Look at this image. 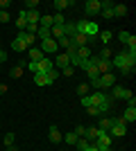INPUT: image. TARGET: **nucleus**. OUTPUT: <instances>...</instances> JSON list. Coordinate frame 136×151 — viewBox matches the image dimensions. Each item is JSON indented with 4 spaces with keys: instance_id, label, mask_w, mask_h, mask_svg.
Returning a JSON list of instances; mask_svg holds the SVG:
<instances>
[{
    "instance_id": "obj_1",
    "label": "nucleus",
    "mask_w": 136,
    "mask_h": 151,
    "mask_svg": "<svg viewBox=\"0 0 136 151\" xmlns=\"http://www.w3.org/2000/svg\"><path fill=\"white\" fill-rule=\"evenodd\" d=\"M134 63H136V57L129 54L127 50L120 52V54H116V57H111V68H116L123 77H127V75L134 72Z\"/></svg>"
},
{
    "instance_id": "obj_2",
    "label": "nucleus",
    "mask_w": 136,
    "mask_h": 151,
    "mask_svg": "<svg viewBox=\"0 0 136 151\" xmlns=\"http://www.w3.org/2000/svg\"><path fill=\"white\" fill-rule=\"evenodd\" d=\"M75 27H77V34H84V36L93 38L95 34H100L95 23H91V20H75Z\"/></svg>"
},
{
    "instance_id": "obj_3",
    "label": "nucleus",
    "mask_w": 136,
    "mask_h": 151,
    "mask_svg": "<svg viewBox=\"0 0 136 151\" xmlns=\"http://www.w3.org/2000/svg\"><path fill=\"white\" fill-rule=\"evenodd\" d=\"M27 68L32 70L34 75H36V72H41V75H48V72H50L52 68H55V63L50 61V59H41V61H30V65H27Z\"/></svg>"
},
{
    "instance_id": "obj_4",
    "label": "nucleus",
    "mask_w": 136,
    "mask_h": 151,
    "mask_svg": "<svg viewBox=\"0 0 136 151\" xmlns=\"http://www.w3.org/2000/svg\"><path fill=\"white\" fill-rule=\"evenodd\" d=\"M125 133H127V124L123 122V117H113V126H111V131H109V135L113 138H123Z\"/></svg>"
},
{
    "instance_id": "obj_5",
    "label": "nucleus",
    "mask_w": 136,
    "mask_h": 151,
    "mask_svg": "<svg viewBox=\"0 0 136 151\" xmlns=\"http://www.w3.org/2000/svg\"><path fill=\"white\" fill-rule=\"evenodd\" d=\"M93 147H95L97 151H102V149H109V147H111V135H109V133H102V131H100V135L95 138Z\"/></svg>"
},
{
    "instance_id": "obj_6",
    "label": "nucleus",
    "mask_w": 136,
    "mask_h": 151,
    "mask_svg": "<svg viewBox=\"0 0 136 151\" xmlns=\"http://www.w3.org/2000/svg\"><path fill=\"white\" fill-rule=\"evenodd\" d=\"M100 9H102V2H100V0H86L84 2V14L86 16H95V14H100Z\"/></svg>"
},
{
    "instance_id": "obj_7",
    "label": "nucleus",
    "mask_w": 136,
    "mask_h": 151,
    "mask_svg": "<svg viewBox=\"0 0 136 151\" xmlns=\"http://www.w3.org/2000/svg\"><path fill=\"white\" fill-rule=\"evenodd\" d=\"M41 52L43 54H52V52H59V45H57V41L55 38H45V41H41Z\"/></svg>"
},
{
    "instance_id": "obj_8",
    "label": "nucleus",
    "mask_w": 136,
    "mask_h": 151,
    "mask_svg": "<svg viewBox=\"0 0 136 151\" xmlns=\"http://www.w3.org/2000/svg\"><path fill=\"white\" fill-rule=\"evenodd\" d=\"M113 72H107V75H100V79H97V90L100 88H111L113 86Z\"/></svg>"
},
{
    "instance_id": "obj_9",
    "label": "nucleus",
    "mask_w": 136,
    "mask_h": 151,
    "mask_svg": "<svg viewBox=\"0 0 136 151\" xmlns=\"http://www.w3.org/2000/svg\"><path fill=\"white\" fill-rule=\"evenodd\" d=\"M52 63H55V68H57V70H64V68H68V65H71V57L64 52V54H59Z\"/></svg>"
},
{
    "instance_id": "obj_10",
    "label": "nucleus",
    "mask_w": 136,
    "mask_h": 151,
    "mask_svg": "<svg viewBox=\"0 0 136 151\" xmlns=\"http://www.w3.org/2000/svg\"><path fill=\"white\" fill-rule=\"evenodd\" d=\"M48 140H50L52 145H59V142L64 140V135L59 133V129H57V126H50V131H48Z\"/></svg>"
},
{
    "instance_id": "obj_11",
    "label": "nucleus",
    "mask_w": 136,
    "mask_h": 151,
    "mask_svg": "<svg viewBox=\"0 0 136 151\" xmlns=\"http://www.w3.org/2000/svg\"><path fill=\"white\" fill-rule=\"evenodd\" d=\"M25 18H27V25H39V20H41V14H39V9L25 12Z\"/></svg>"
},
{
    "instance_id": "obj_12",
    "label": "nucleus",
    "mask_w": 136,
    "mask_h": 151,
    "mask_svg": "<svg viewBox=\"0 0 136 151\" xmlns=\"http://www.w3.org/2000/svg\"><path fill=\"white\" fill-rule=\"evenodd\" d=\"M111 126H113V117H100V124H97V129L102 133H109Z\"/></svg>"
},
{
    "instance_id": "obj_13",
    "label": "nucleus",
    "mask_w": 136,
    "mask_h": 151,
    "mask_svg": "<svg viewBox=\"0 0 136 151\" xmlns=\"http://www.w3.org/2000/svg\"><path fill=\"white\" fill-rule=\"evenodd\" d=\"M97 135H100V129H97V126H89V129H86V131H84V138L89 140L91 145L95 142V138H97Z\"/></svg>"
},
{
    "instance_id": "obj_14",
    "label": "nucleus",
    "mask_w": 136,
    "mask_h": 151,
    "mask_svg": "<svg viewBox=\"0 0 136 151\" xmlns=\"http://www.w3.org/2000/svg\"><path fill=\"white\" fill-rule=\"evenodd\" d=\"M73 5H75L73 0H55V5H52V7L57 9V14H61L64 9H68V7H73Z\"/></svg>"
},
{
    "instance_id": "obj_15",
    "label": "nucleus",
    "mask_w": 136,
    "mask_h": 151,
    "mask_svg": "<svg viewBox=\"0 0 136 151\" xmlns=\"http://www.w3.org/2000/svg\"><path fill=\"white\" fill-rule=\"evenodd\" d=\"M16 27H18V32H25V29H27V18H25V9H20L18 18H16Z\"/></svg>"
},
{
    "instance_id": "obj_16",
    "label": "nucleus",
    "mask_w": 136,
    "mask_h": 151,
    "mask_svg": "<svg viewBox=\"0 0 136 151\" xmlns=\"http://www.w3.org/2000/svg\"><path fill=\"white\" fill-rule=\"evenodd\" d=\"M104 18H113V2H102V9H100Z\"/></svg>"
},
{
    "instance_id": "obj_17",
    "label": "nucleus",
    "mask_w": 136,
    "mask_h": 151,
    "mask_svg": "<svg viewBox=\"0 0 136 151\" xmlns=\"http://www.w3.org/2000/svg\"><path fill=\"white\" fill-rule=\"evenodd\" d=\"M27 54H30V59H32V61H41V59L45 57L43 52H41V47H30V50H27Z\"/></svg>"
},
{
    "instance_id": "obj_18",
    "label": "nucleus",
    "mask_w": 136,
    "mask_h": 151,
    "mask_svg": "<svg viewBox=\"0 0 136 151\" xmlns=\"http://www.w3.org/2000/svg\"><path fill=\"white\" fill-rule=\"evenodd\" d=\"M34 83H36V86H50V79H48V75H41V72H36V75H34Z\"/></svg>"
},
{
    "instance_id": "obj_19",
    "label": "nucleus",
    "mask_w": 136,
    "mask_h": 151,
    "mask_svg": "<svg viewBox=\"0 0 136 151\" xmlns=\"http://www.w3.org/2000/svg\"><path fill=\"white\" fill-rule=\"evenodd\" d=\"M134 120H136V108L127 106V108H125V113H123V122L127 124V122H134Z\"/></svg>"
},
{
    "instance_id": "obj_20",
    "label": "nucleus",
    "mask_w": 136,
    "mask_h": 151,
    "mask_svg": "<svg viewBox=\"0 0 136 151\" xmlns=\"http://www.w3.org/2000/svg\"><path fill=\"white\" fill-rule=\"evenodd\" d=\"M113 16H118V18H123V16H127V5H123V2H118V5H113Z\"/></svg>"
},
{
    "instance_id": "obj_21",
    "label": "nucleus",
    "mask_w": 136,
    "mask_h": 151,
    "mask_svg": "<svg viewBox=\"0 0 136 151\" xmlns=\"http://www.w3.org/2000/svg\"><path fill=\"white\" fill-rule=\"evenodd\" d=\"M39 27H45V29H50V27H52V14H45V16H41Z\"/></svg>"
},
{
    "instance_id": "obj_22",
    "label": "nucleus",
    "mask_w": 136,
    "mask_h": 151,
    "mask_svg": "<svg viewBox=\"0 0 136 151\" xmlns=\"http://www.w3.org/2000/svg\"><path fill=\"white\" fill-rule=\"evenodd\" d=\"M77 57L86 61V59H91V57H93V52H91V47H89V45H86V47H77Z\"/></svg>"
},
{
    "instance_id": "obj_23",
    "label": "nucleus",
    "mask_w": 136,
    "mask_h": 151,
    "mask_svg": "<svg viewBox=\"0 0 136 151\" xmlns=\"http://www.w3.org/2000/svg\"><path fill=\"white\" fill-rule=\"evenodd\" d=\"M12 50H14V52H23V50H30V47H27V45L23 43L20 38H14V43H12Z\"/></svg>"
},
{
    "instance_id": "obj_24",
    "label": "nucleus",
    "mask_w": 136,
    "mask_h": 151,
    "mask_svg": "<svg viewBox=\"0 0 136 151\" xmlns=\"http://www.w3.org/2000/svg\"><path fill=\"white\" fill-rule=\"evenodd\" d=\"M23 65H14L12 70H9V77H12V79H18V77H23Z\"/></svg>"
},
{
    "instance_id": "obj_25",
    "label": "nucleus",
    "mask_w": 136,
    "mask_h": 151,
    "mask_svg": "<svg viewBox=\"0 0 136 151\" xmlns=\"http://www.w3.org/2000/svg\"><path fill=\"white\" fill-rule=\"evenodd\" d=\"M125 99H127V106L129 108H136V97L132 90H125Z\"/></svg>"
},
{
    "instance_id": "obj_26",
    "label": "nucleus",
    "mask_w": 136,
    "mask_h": 151,
    "mask_svg": "<svg viewBox=\"0 0 136 151\" xmlns=\"http://www.w3.org/2000/svg\"><path fill=\"white\" fill-rule=\"evenodd\" d=\"M77 133H75V131H73V133H66V135H64V142H66V145H77Z\"/></svg>"
},
{
    "instance_id": "obj_27",
    "label": "nucleus",
    "mask_w": 136,
    "mask_h": 151,
    "mask_svg": "<svg viewBox=\"0 0 136 151\" xmlns=\"http://www.w3.org/2000/svg\"><path fill=\"white\" fill-rule=\"evenodd\" d=\"M111 57H113V54H111L109 47H102V50H100V54H97V59H102V61H111Z\"/></svg>"
},
{
    "instance_id": "obj_28",
    "label": "nucleus",
    "mask_w": 136,
    "mask_h": 151,
    "mask_svg": "<svg viewBox=\"0 0 136 151\" xmlns=\"http://www.w3.org/2000/svg\"><path fill=\"white\" fill-rule=\"evenodd\" d=\"M89 83H77V95L79 97H86V95H89Z\"/></svg>"
},
{
    "instance_id": "obj_29",
    "label": "nucleus",
    "mask_w": 136,
    "mask_h": 151,
    "mask_svg": "<svg viewBox=\"0 0 136 151\" xmlns=\"http://www.w3.org/2000/svg\"><path fill=\"white\" fill-rule=\"evenodd\" d=\"M125 90L127 88H123V86H113V97L116 99H125Z\"/></svg>"
},
{
    "instance_id": "obj_30",
    "label": "nucleus",
    "mask_w": 136,
    "mask_h": 151,
    "mask_svg": "<svg viewBox=\"0 0 136 151\" xmlns=\"http://www.w3.org/2000/svg\"><path fill=\"white\" fill-rule=\"evenodd\" d=\"M66 18H64V14H52V27L55 25H64Z\"/></svg>"
},
{
    "instance_id": "obj_31",
    "label": "nucleus",
    "mask_w": 136,
    "mask_h": 151,
    "mask_svg": "<svg viewBox=\"0 0 136 151\" xmlns=\"http://www.w3.org/2000/svg\"><path fill=\"white\" fill-rule=\"evenodd\" d=\"M2 140H5V147H12L14 142H16V135H14V133H5Z\"/></svg>"
},
{
    "instance_id": "obj_32",
    "label": "nucleus",
    "mask_w": 136,
    "mask_h": 151,
    "mask_svg": "<svg viewBox=\"0 0 136 151\" xmlns=\"http://www.w3.org/2000/svg\"><path fill=\"white\" fill-rule=\"evenodd\" d=\"M57 45H59V47H66V50H68V47H71V38H68V36L57 38Z\"/></svg>"
},
{
    "instance_id": "obj_33",
    "label": "nucleus",
    "mask_w": 136,
    "mask_h": 151,
    "mask_svg": "<svg viewBox=\"0 0 136 151\" xmlns=\"http://www.w3.org/2000/svg\"><path fill=\"white\" fill-rule=\"evenodd\" d=\"M89 145H91V142H89L86 138H79V140H77V151H84Z\"/></svg>"
},
{
    "instance_id": "obj_34",
    "label": "nucleus",
    "mask_w": 136,
    "mask_h": 151,
    "mask_svg": "<svg viewBox=\"0 0 136 151\" xmlns=\"http://www.w3.org/2000/svg\"><path fill=\"white\" fill-rule=\"evenodd\" d=\"M23 7H25V12H32V9H36V7H39V2H36V0H27Z\"/></svg>"
},
{
    "instance_id": "obj_35",
    "label": "nucleus",
    "mask_w": 136,
    "mask_h": 151,
    "mask_svg": "<svg viewBox=\"0 0 136 151\" xmlns=\"http://www.w3.org/2000/svg\"><path fill=\"white\" fill-rule=\"evenodd\" d=\"M111 36H113L111 32H100V41H102V43H109V41H111Z\"/></svg>"
},
{
    "instance_id": "obj_36",
    "label": "nucleus",
    "mask_w": 136,
    "mask_h": 151,
    "mask_svg": "<svg viewBox=\"0 0 136 151\" xmlns=\"http://www.w3.org/2000/svg\"><path fill=\"white\" fill-rule=\"evenodd\" d=\"M48 79H50V81H55V79H59V70H57V68H52L50 72H48Z\"/></svg>"
},
{
    "instance_id": "obj_37",
    "label": "nucleus",
    "mask_w": 136,
    "mask_h": 151,
    "mask_svg": "<svg viewBox=\"0 0 136 151\" xmlns=\"http://www.w3.org/2000/svg\"><path fill=\"white\" fill-rule=\"evenodd\" d=\"M129 36H132L129 32H120V34H118V38H120V41H123L125 45H127V41H129Z\"/></svg>"
},
{
    "instance_id": "obj_38",
    "label": "nucleus",
    "mask_w": 136,
    "mask_h": 151,
    "mask_svg": "<svg viewBox=\"0 0 136 151\" xmlns=\"http://www.w3.org/2000/svg\"><path fill=\"white\" fill-rule=\"evenodd\" d=\"M61 72H64L66 77H73V75H75V68H73V65H68V68H64Z\"/></svg>"
},
{
    "instance_id": "obj_39",
    "label": "nucleus",
    "mask_w": 136,
    "mask_h": 151,
    "mask_svg": "<svg viewBox=\"0 0 136 151\" xmlns=\"http://www.w3.org/2000/svg\"><path fill=\"white\" fill-rule=\"evenodd\" d=\"M86 113L89 115H100V111H97L95 106H86Z\"/></svg>"
},
{
    "instance_id": "obj_40",
    "label": "nucleus",
    "mask_w": 136,
    "mask_h": 151,
    "mask_svg": "<svg viewBox=\"0 0 136 151\" xmlns=\"http://www.w3.org/2000/svg\"><path fill=\"white\" fill-rule=\"evenodd\" d=\"M84 131H86V126H77V129H75V133H77V138H84Z\"/></svg>"
},
{
    "instance_id": "obj_41",
    "label": "nucleus",
    "mask_w": 136,
    "mask_h": 151,
    "mask_svg": "<svg viewBox=\"0 0 136 151\" xmlns=\"http://www.w3.org/2000/svg\"><path fill=\"white\" fill-rule=\"evenodd\" d=\"M0 23H9V14L7 12H0Z\"/></svg>"
},
{
    "instance_id": "obj_42",
    "label": "nucleus",
    "mask_w": 136,
    "mask_h": 151,
    "mask_svg": "<svg viewBox=\"0 0 136 151\" xmlns=\"http://www.w3.org/2000/svg\"><path fill=\"white\" fill-rule=\"evenodd\" d=\"M0 7H2V12H7V7H9V0H0Z\"/></svg>"
},
{
    "instance_id": "obj_43",
    "label": "nucleus",
    "mask_w": 136,
    "mask_h": 151,
    "mask_svg": "<svg viewBox=\"0 0 136 151\" xmlns=\"http://www.w3.org/2000/svg\"><path fill=\"white\" fill-rule=\"evenodd\" d=\"M5 61H7V52L0 50V63H5Z\"/></svg>"
},
{
    "instance_id": "obj_44",
    "label": "nucleus",
    "mask_w": 136,
    "mask_h": 151,
    "mask_svg": "<svg viewBox=\"0 0 136 151\" xmlns=\"http://www.w3.org/2000/svg\"><path fill=\"white\" fill-rule=\"evenodd\" d=\"M7 93V86H5V83H0V95H5Z\"/></svg>"
},
{
    "instance_id": "obj_45",
    "label": "nucleus",
    "mask_w": 136,
    "mask_h": 151,
    "mask_svg": "<svg viewBox=\"0 0 136 151\" xmlns=\"http://www.w3.org/2000/svg\"><path fill=\"white\" fill-rule=\"evenodd\" d=\"M7 151H18V147H16V145H12V147H7Z\"/></svg>"
},
{
    "instance_id": "obj_46",
    "label": "nucleus",
    "mask_w": 136,
    "mask_h": 151,
    "mask_svg": "<svg viewBox=\"0 0 136 151\" xmlns=\"http://www.w3.org/2000/svg\"><path fill=\"white\" fill-rule=\"evenodd\" d=\"M84 151H97V149H95V147H93V145H89V147H86Z\"/></svg>"
},
{
    "instance_id": "obj_47",
    "label": "nucleus",
    "mask_w": 136,
    "mask_h": 151,
    "mask_svg": "<svg viewBox=\"0 0 136 151\" xmlns=\"http://www.w3.org/2000/svg\"><path fill=\"white\" fill-rule=\"evenodd\" d=\"M0 138H2V133H0Z\"/></svg>"
},
{
    "instance_id": "obj_48",
    "label": "nucleus",
    "mask_w": 136,
    "mask_h": 151,
    "mask_svg": "<svg viewBox=\"0 0 136 151\" xmlns=\"http://www.w3.org/2000/svg\"><path fill=\"white\" fill-rule=\"evenodd\" d=\"M0 50H2V45H0Z\"/></svg>"
},
{
    "instance_id": "obj_49",
    "label": "nucleus",
    "mask_w": 136,
    "mask_h": 151,
    "mask_svg": "<svg viewBox=\"0 0 136 151\" xmlns=\"http://www.w3.org/2000/svg\"><path fill=\"white\" fill-rule=\"evenodd\" d=\"M0 72H2V68H0Z\"/></svg>"
}]
</instances>
